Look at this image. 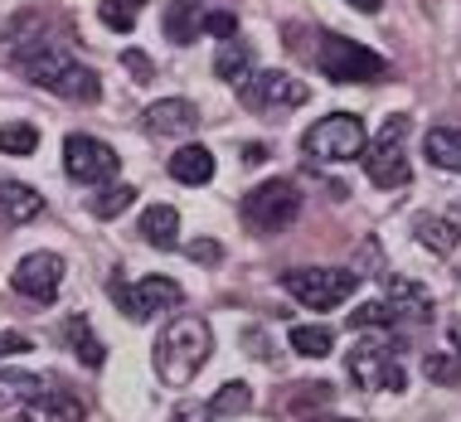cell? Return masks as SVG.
<instances>
[{
	"instance_id": "2e32d148",
	"label": "cell",
	"mask_w": 461,
	"mask_h": 422,
	"mask_svg": "<svg viewBox=\"0 0 461 422\" xmlns=\"http://www.w3.org/2000/svg\"><path fill=\"white\" fill-rule=\"evenodd\" d=\"M40 209H44V194H34L20 180H0V229H20V223L40 219Z\"/></svg>"
},
{
	"instance_id": "4316f807",
	"label": "cell",
	"mask_w": 461,
	"mask_h": 422,
	"mask_svg": "<svg viewBox=\"0 0 461 422\" xmlns=\"http://www.w3.org/2000/svg\"><path fill=\"white\" fill-rule=\"evenodd\" d=\"M292 350L306 359H326L335 350V335L326 326H292Z\"/></svg>"
},
{
	"instance_id": "9c48e42d",
	"label": "cell",
	"mask_w": 461,
	"mask_h": 422,
	"mask_svg": "<svg viewBox=\"0 0 461 422\" xmlns=\"http://www.w3.org/2000/svg\"><path fill=\"white\" fill-rule=\"evenodd\" d=\"M64 170H68V180H78V184H107V180H117L122 156L112 151L103 136L73 131L64 141Z\"/></svg>"
},
{
	"instance_id": "5b68a950",
	"label": "cell",
	"mask_w": 461,
	"mask_h": 422,
	"mask_svg": "<svg viewBox=\"0 0 461 422\" xmlns=\"http://www.w3.org/2000/svg\"><path fill=\"white\" fill-rule=\"evenodd\" d=\"M408 131H413V117H389L379 127V136L365 146V175L379 184V190H403L408 180H413V166H408V151H403V141H408Z\"/></svg>"
},
{
	"instance_id": "60d3db41",
	"label": "cell",
	"mask_w": 461,
	"mask_h": 422,
	"mask_svg": "<svg viewBox=\"0 0 461 422\" xmlns=\"http://www.w3.org/2000/svg\"><path fill=\"white\" fill-rule=\"evenodd\" d=\"M452 345H456V355H461V326H452Z\"/></svg>"
},
{
	"instance_id": "6da1fadb",
	"label": "cell",
	"mask_w": 461,
	"mask_h": 422,
	"mask_svg": "<svg viewBox=\"0 0 461 422\" xmlns=\"http://www.w3.org/2000/svg\"><path fill=\"white\" fill-rule=\"evenodd\" d=\"M0 58H10L30 83H40V88L64 97V103H97V97H103L97 73L88 64H78L64 49V40H49L44 30H34V15H24L15 24V34L0 49Z\"/></svg>"
},
{
	"instance_id": "30bf717a",
	"label": "cell",
	"mask_w": 461,
	"mask_h": 422,
	"mask_svg": "<svg viewBox=\"0 0 461 422\" xmlns=\"http://www.w3.org/2000/svg\"><path fill=\"white\" fill-rule=\"evenodd\" d=\"M112 301L122 306L131 320H151L160 311H176V306L185 301V292H180V282H170V277H141V282H112Z\"/></svg>"
},
{
	"instance_id": "9a60e30c",
	"label": "cell",
	"mask_w": 461,
	"mask_h": 422,
	"mask_svg": "<svg viewBox=\"0 0 461 422\" xmlns=\"http://www.w3.org/2000/svg\"><path fill=\"white\" fill-rule=\"evenodd\" d=\"M384 296H389L393 316H413V320L432 316V292L422 287V282L403 277V272H389V277H384Z\"/></svg>"
},
{
	"instance_id": "ac0fdd59",
	"label": "cell",
	"mask_w": 461,
	"mask_h": 422,
	"mask_svg": "<svg viewBox=\"0 0 461 422\" xmlns=\"http://www.w3.org/2000/svg\"><path fill=\"white\" fill-rule=\"evenodd\" d=\"M170 175L180 184H209L214 180V151H209V146H180V151L170 156Z\"/></svg>"
},
{
	"instance_id": "f546056e",
	"label": "cell",
	"mask_w": 461,
	"mask_h": 422,
	"mask_svg": "<svg viewBox=\"0 0 461 422\" xmlns=\"http://www.w3.org/2000/svg\"><path fill=\"white\" fill-rule=\"evenodd\" d=\"M330 399H335L330 383H296L292 413H296V418H311V413H321V408H330Z\"/></svg>"
},
{
	"instance_id": "ba28073f",
	"label": "cell",
	"mask_w": 461,
	"mask_h": 422,
	"mask_svg": "<svg viewBox=\"0 0 461 422\" xmlns=\"http://www.w3.org/2000/svg\"><path fill=\"white\" fill-rule=\"evenodd\" d=\"M345 369H350V379L359 383V389H374V393H398L408 389V374L403 364L393 359V350L384 340H359L350 359H345Z\"/></svg>"
},
{
	"instance_id": "f1b7e54d",
	"label": "cell",
	"mask_w": 461,
	"mask_h": 422,
	"mask_svg": "<svg viewBox=\"0 0 461 422\" xmlns=\"http://www.w3.org/2000/svg\"><path fill=\"white\" fill-rule=\"evenodd\" d=\"M40 389H44V379L5 374V364H0V408H15V403H24V399H34Z\"/></svg>"
},
{
	"instance_id": "7a4b0ae2",
	"label": "cell",
	"mask_w": 461,
	"mask_h": 422,
	"mask_svg": "<svg viewBox=\"0 0 461 422\" xmlns=\"http://www.w3.org/2000/svg\"><path fill=\"white\" fill-rule=\"evenodd\" d=\"M209 350H214V335L199 316H176L156 340V374L170 383V389H190L199 379V369L209 364Z\"/></svg>"
},
{
	"instance_id": "ab89813d",
	"label": "cell",
	"mask_w": 461,
	"mask_h": 422,
	"mask_svg": "<svg viewBox=\"0 0 461 422\" xmlns=\"http://www.w3.org/2000/svg\"><path fill=\"white\" fill-rule=\"evenodd\" d=\"M302 422H350V418H302Z\"/></svg>"
},
{
	"instance_id": "5bb4252c",
	"label": "cell",
	"mask_w": 461,
	"mask_h": 422,
	"mask_svg": "<svg viewBox=\"0 0 461 422\" xmlns=\"http://www.w3.org/2000/svg\"><path fill=\"white\" fill-rule=\"evenodd\" d=\"M199 127V107L190 97H166V103L146 107V131L151 136H190Z\"/></svg>"
},
{
	"instance_id": "74e56055",
	"label": "cell",
	"mask_w": 461,
	"mask_h": 422,
	"mask_svg": "<svg viewBox=\"0 0 461 422\" xmlns=\"http://www.w3.org/2000/svg\"><path fill=\"white\" fill-rule=\"evenodd\" d=\"M243 160H248V166H263V160H267V146H263V141H248V146H243Z\"/></svg>"
},
{
	"instance_id": "1f68e13d",
	"label": "cell",
	"mask_w": 461,
	"mask_h": 422,
	"mask_svg": "<svg viewBox=\"0 0 461 422\" xmlns=\"http://www.w3.org/2000/svg\"><path fill=\"white\" fill-rule=\"evenodd\" d=\"M199 34L233 40V34H239V15H229V10H204V20H199Z\"/></svg>"
},
{
	"instance_id": "f35d334b",
	"label": "cell",
	"mask_w": 461,
	"mask_h": 422,
	"mask_svg": "<svg viewBox=\"0 0 461 422\" xmlns=\"http://www.w3.org/2000/svg\"><path fill=\"white\" fill-rule=\"evenodd\" d=\"M345 5H355L359 15H379V10H384V0H345Z\"/></svg>"
},
{
	"instance_id": "603a6c76",
	"label": "cell",
	"mask_w": 461,
	"mask_h": 422,
	"mask_svg": "<svg viewBox=\"0 0 461 422\" xmlns=\"http://www.w3.org/2000/svg\"><path fill=\"white\" fill-rule=\"evenodd\" d=\"M64 340H68V350L83 359L88 369H103L107 364V350H103V340L93 335V326L83 316H73V320H64Z\"/></svg>"
},
{
	"instance_id": "83f0119b",
	"label": "cell",
	"mask_w": 461,
	"mask_h": 422,
	"mask_svg": "<svg viewBox=\"0 0 461 422\" xmlns=\"http://www.w3.org/2000/svg\"><path fill=\"white\" fill-rule=\"evenodd\" d=\"M34 146H40V127H30V121H5L0 127V151L5 156H34Z\"/></svg>"
},
{
	"instance_id": "d4e9b609",
	"label": "cell",
	"mask_w": 461,
	"mask_h": 422,
	"mask_svg": "<svg viewBox=\"0 0 461 422\" xmlns=\"http://www.w3.org/2000/svg\"><path fill=\"white\" fill-rule=\"evenodd\" d=\"M141 10H146V0H103V5H97V20L117 34H131L136 20H141Z\"/></svg>"
},
{
	"instance_id": "8d00e7d4",
	"label": "cell",
	"mask_w": 461,
	"mask_h": 422,
	"mask_svg": "<svg viewBox=\"0 0 461 422\" xmlns=\"http://www.w3.org/2000/svg\"><path fill=\"white\" fill-rule=\"evenodd\" d=\"M170 422H214V413H209V403H185V408H176Z\"/></svg>"
},
{
	"instance_id": "8fae6325",
	"label": "cell",
	"mask_w": 461,
	"mask_h": 422,
	"mask_svg": "<svg viewBox=\"0 0 461 422\" xmlns=\"http://www.w3.org/2000/svg\"><path fill=\"white\" fill-rule=\"evenodd\" d=\"M239 97H243V107L248 112H292V107H302L306 97H311V88L302 78H292V73H282V68H267V73H253V78L239 88Z\"/></svg>"
},
{
	"instance_id": "277c9868",
	"label": "cell",
	"mask_w": 461,
	"mask_h": 422,
	"mask_svg": "<svg viewBox=\"0 0 461 422\" xmlns=\"http://www.w3.org/2000/svg\"><path fill=\"white\" fill-rule=\"evenodd\" d=\"M316 68L330 83H379L389 78V58L374 54V49L345 40V34H321L316 44Z\"/></svg>"
},
{
	"instance_id": "3957f363",
	"label": "cell",
	"mask_w": 461,
	"mask_h": 422,
	"mask_svg": "<svg viewBox=\"0 0 461 422\" xmlns=\"http://www.w3.org/2000/svg\"><path fill=\"white\" fill-rule=\"evenodd\" d=\"M359 287V272L350 267H292L282 272V292L292 301H302L306 311H335L345 306Z\"/></svg>"
},
{
	"instance_id": "d6986e66",
	"label": "cell",
	"mask_w": 461,
	"mask_h": 422,
	"mask_svg": "<svg viewBox=\"0 0 461 422\" xmlns=\"http://www.w3.org/2000/svg\"><path fill=\"white\" fill-rule=\"evenodd\" d=\"M214 73L223 83H243L253 78V49H248L239 34H233V40H219V54H214Z\"/></svg>"
},
{
	"instance_id": "d6a6232c",
	"label": "cell",
	"mask_w": 461,
	"mask_h": 422,
	"mask_svg": "<svg viewBox=\"0 0 461 422\" xmlns=\"http://www.w3.org/2000/svg\"><path fill=\"white\" fill-rule=\"evenodd\" d=\"M422 369H428V379L447 383V389H456V383H461V364L452 355H428V364H422Z\"/></svg>"
},
{
	"instance_id": "44dd1931",
	"label": "cell",
	"mask_w": 461,
	"mask_h": 422,
	"mask_svg": "<svg viewBox=\"0 0 461 422\" xmlns=\"http://www.w3.org/2000/svg\"><path fill=\"white\" fill-rule=\"evenodd\" d=\"M199 20H204V0H170L166 5V34L176 44H190V40H199Z\"/></svg>"
},
{
	"instance_id": "d590c367",
	"label": "cell",
	"mask_w": 461,
	"mask_h": 422,
	"mask_svg": "<svg viewBox=\"0 0 461 422\" xmlns=\"http://www.w3.org/2000/svg\"><path fill=\"white\" fill-rule=\"evenodd\" d=\"M122 64H127L131 73H136V83H151L156 78V68H151V58L141 54V49H127V54H122Z\"/></svg>"
},
{
	"instance_id": "7c38bea8",
	"label": "cell",
	"mask_w": 461,
	"mask_h": 422,
	"mask_svg": "<svg viewBox=\"0 0 461 422\" xmlns=\"http://www.w3.org/2000/svg\"><path fill=\"white\" fill-rule=\"evenodd\" d=\"M10 287H15L20 296H30V301L49 306L59 296V287H64V257H59V253H30V257H20V267L10 272Z\"/></svg>"
},
{
	"instance_id": "484cf974",
	"label": "cell",
	"mask_w": 461,
	"mask_h": 422,
	"mask_svg": "<svg viewBox=\"0 0 461 422\" xmlns=\"http://www.w3.org/2000/svg\"><path fill=\"white\" fill-rule=\"evenodd\" d=\"M131 204H136L131 184H103L97 194H88V209H93L97 219H117L122 209H131Z\"/></svg>"
},
{
	"instance_id": "b9f144b4",
	"label": "cell",
	"mask_w": 461,
	"mask_h": 422,
	"mask_svg": "<svg viewBox=\"0 0 461 422\" xmlns=\"http://www.w3.org/2000/svg\"><path fill=\"white\" fill-rule=\"evenodd\" d=\"M456 219H461V204H456Z\"/></svg>"
},
{
	"instance_id": "836d02e7",
	"label": "cell",
	"mask_w": 461,
	"mask_h": 422,
	"mask_svg": "<svg viewBox=\"0 0 461 422\" xmlns=\"http://www.w3.org/2000/svg\"><path fill=\"white\" fill-rule=\"evenodd\" d=\"M30 350H34V340H30V335H20V330H0V364H5V359L30 355Z\"/></svg>"
},
{
	"instance_id": "8992f818",
	"label": "cell",
	"mask_w": 461,
	"mask_h": 422,
	"mask_svg": "<svg viewBox=\"0 0 461 422\" xmlns=\"http://www.w3.org/2000/svg\"><path fill=\"white\" fill-rule=\"evenodd\" d=\"M306 156L311 160H330V166H345V160H359L369 146V131H365V117H355V112H330V117H321L316 127L302 136Z\"/></svg>"
},
{
	"instance_id": "e0dca14e",
	"label": "cell",
	"mask_w": 461,
	"mask_h": 422,
	"mask_svg": "<svg viewBox=\"0 0 461 422\" xmlns=\"http://www.w3.org/2000/svg\"><path fill=\"white\" fill-rule=\"evenodd\" d=\"M413 233H418V243L432 247L438 257H452L456 247H461L456 219H442V214H418V219H413Z\"/></svg>"
},
{
	"instance_id": "ffe728a7",
	"label": "cell",
	"mask_w": 461,
	"mask_h": 422,
	"mask_svg": "<svg viewBox=\"0 0 461 422\" xmlns=\"http://www.w3.org/2000/svg\"><path fill=\"white\" fill-rule=\"evenodd\" d=\"M136 233H141L151 247H176L180 243V214L170 204H151L141 214V223H136Z\"/></svg>"
},
{
	"instance_id": "e575fe53",
	"label": "cell",
	"mask_w": 461,
	"mask_h": 422,
	"mask_svg": "<svg viewBox=\"0 0 461 422\" xmlns=\"http://www.w3.org/2000/svg\"><path fill=\"white\" fill-rule=\"evenodd\" d=\"M185 253H190V263H204V267H214L219 257H223V247L214 238H194V243H185Z\"/></svg>"
},
{
	"instance_id": "4fadbf2b",
	"label": "cell",
	"mask_w": 461,
	"mask_h": 422,
	"mask_svg": "<svg viewBox=\"0 0 461 422\" xmlns=\"http://www.w3.org/2000/svg\"><path fill=\"white\" fill-rule=\"evenodd\" d=\"M88 418V408L73 389H59V383H44L34 399H24V413L20 422H83Z\"/></svg>"
},
{
	"instance_id": "cb8c5ba5",
	"label": "cell",
	"mask_w": 461,
	"mask_h": 422,
	"mask_svg": "<svg viewBox=\"0 0 461 422\" xmlns=\"http://www.w3.org/2000/svg\"><path fill=\"white\" fill-rule=\"evenodd\" d=\"M248 408H253V389H248L243 379H229L214 399H209V413L214 418H239V413H248Z\"/></svg>"
},
{
	"instance_id": "7402d4cb",
	"label": "cell",
	"mask_w": 461,
	"mask_h": 422,
	"mask_svg": "<svg viewBox=\"0 0 461 422\" xmlns=\"http://www.w3.org/2000/svg\"><path fill=\"white\" fill-rule=\"evenodd\" d=\"M422 151H428V160L438 170L461 175V127H432L428 141H422Z\"/></svg>"
},
{
	"instance_id": "4dcf8cb0",
	"label": "cell",
	"mask_w": 461,
	"mask_h": 422,
	"mask_svg": "<svg viewBox=\"0 0 461 422\" xmlns=\"http://www.w3.org/2000/svg\"><path fill=\"white\" fill-rule=\"evenodd\" d=\"M393 306L389 301H365L359 311H350V330H389L393 326Z\"/></svg>"
},
{
	"instance_id": "52a82bcc",
	"label": "cell",
	"mask_w": 461,
	"mask_h": 422,
	"mask_svg": "<svg viewBox=\"0 0 461 422\" xmlns=\"http://www.w3.org/2000/svg\"><path fill=\"white\" fill-rule=\"evenodd\" d=\"M239 214L253 233H282L296 223V214H302V190H296L292 180H263L258 190L243 194Z\"/></svg>"
}]
</instances>
